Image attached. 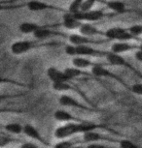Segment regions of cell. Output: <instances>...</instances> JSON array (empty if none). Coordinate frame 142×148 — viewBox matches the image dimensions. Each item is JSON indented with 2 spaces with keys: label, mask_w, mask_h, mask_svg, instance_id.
I'll return each instance as SVG.
<instances>
[{
  "label": "cell",
  "mask_w": 142,
  "mask_h": 148,
  "mask_svg": "<svg viewBox=\"0 0 142 148\" xmlns=\"http://www.w3.org/2000/svg\"><path fill=\"white\" fill-rule=\"evenodd\" d=\"M93 130H105L111 133H115L117 132L115 130L108 128L105 125L102 124H96V123L90 122V121H83V122H68L65 124L62 125V126L57 127L55 129L54 135L55 138L57 139H65L70 138L71 136L78 135V134H85L89 132V131H93Z\"/></svg>",
  "instance_id": "obj_1"
},
{
  "label": "cell",
  "mask_w": 142,
  "mask_h": 148,
  "mask_svg": "<svg viewBox=\"0 0 142 148\" xmlns=\"http://www.w3.org/2000/svg\"><path fill=\"white\" fill-rule=\"evenodd\" d=\"M63 43L55 41H50V42H44L43 40H37V41H30V40H23V41H17L11 45V52L14 55H21L24 53H27L33 49H45V47H60L62 46Z\"/></svg>",
  "instance_id": "obj_2"
},
{
  "label": "cell",
  "mask_w": 142,
  "mask_h": 148,
  "mask_svg": "<svg viewBox=\"0 0 142 148\" xmlns=\"http://www.w3.org/2000/svg\"><path fill=\"white\" fill-rule=\"evenodd\" d=\"M65 53L69 56L86 57H105L108 51L96 49L90 45H68L64 47Z\"/></svg>",
  "instance_id": "obj_3"
},
{
  "label": "cell",
  "mask_w": 142,
  "mask_h": 148,
  "mask_svg": "<svg viewBox=\"0 0 142 148\" xmlns=\"http://www.w3.org/2000/svg\"><path fill=\"white\" fill-rule=\"evenodd\" d=\"M52 87L55 91L57 92H73V93L77 94L78 96H80L83 100L85 101V103H87L88 105L91 106L94 108H96V105L94 104V102L91 101V98H89V96L86 94L85 91H83L76 83L74 82L73 79H69L67 82H54L52 83Z\"/></svg>",
  "instance_id": "obj_4"
},
{
  "label": "cell",
  "mask_w": 142,
  "mask_h": 148,
  "mask_svg": "<svg viewBox=\"0 0 142 148\" xmlns=\"http://www.w3.org/2000/svg\"><path fill=\"white\" fill-rule=\"evenodd\" d=\"M105 38L109 39L110 41L142 42V38L133 35L129 30V27H121V26H115L107 29L105 31Z\"/></svg>",
  "instance_id": "obj_5"
},
{
  "label": "cell",
  "mask_w": 142,
  "mask_h": 148,
  "mask_svg": "<svg viewBox=\"0 0 142 148\" xmlns=\"http://www.w3.org/2000/svg\"><path fill=\"white\" fill-rule=\"evenodd\" d=\"M91 73H93L94 76L97 77V79H109L116 80L117 82L120 83L122 86H124L126 89L132 91V86H130L127 84V83L120 76H118V75H116L115 73H112L108 69L105 68L103 64L98 63L97 65L94 66L93 68H91Z\"/></svg>",
  "instance_id": "obj_6"
},
{
  "label": "cell",
  "mask_w": 142,
  "mask_h": 148,
  "mask_svg": "<svg viewBox=\"0 0 142 148\" xmlns=\"http://www.w3.org/2000/svg\"><path fill=\"white\" fill-rule=\"evenodd\" d=\"M106 58L107 62L109 65L111 66H119V67H123V68H126L127 70H130V72L133 73L136 77H140L142 79V73L141 71H139L137 68H135L134 66L132 65L129 61L125 59V57L122 56L121 54L119 53H115V52L108 51V53L106 54Z\"/></svg>",
  "instance_id": "obj_7"
},
{
  "label": "cell",
  "mask_w": 142,
  "mask_h": 148,
  "mask_svg": "<svg viewBox=\"0 0 142 148\" xmlns=\"http://www.w3.org/2000/svg\"><path fill=\"white\" fill-rule=\"evenodd\" d=\"M75 15L80 21H88V22H94V21H98L100 19H103L106 18H112V16H118V14L115 12H106L103 9L101 10H90L87 11V12H82V11H79V12L75 13Z\"/></svg>",
  "instance_id": "obj_8"
},
{
  "label": "cell",
  "mask_w": 142,
  "mask_h": 148,
  "mask_svg": "<svg viewBox=\"0 0 142 148\" xmlns=\"http://www.w3.org/2000/svg\"><path fill=\"white\" fill-rule=\"evenodd\" d=\"M58 103H60L62 107L77 108V110H79L88 111V112H98L97 108L91 107V106L88 105L87 103L83 104V103L79 102L78 100L75 99V98H73L72 96H69L67 94L62 95V96L60 97V99H58Z\"/></svg>",
  "instance_id": "obj_9"
},
{
  "label": "cell",
  "mask_w": 142,
  "mask_h": 148,
  "mask_svg": "<svg viewBox=\"0 0 142 148\" xmlns=\"http://www.w3.org/2000/svg\"><path fill=\"white\" fill-rule=\"evenodd\" d=\"M24 7L27 8L31 12H43V11H55V12L65 13L68 9H64L62 7L57 6L55 4L48 3V2L40 1V0H30L23 5Z\"/></svg>",
  "instance_id": "obj_10"
},
{
  "label": "cell",
  "mask_w": 142,
  "mask_h": 148,
  "mask_svg": "<svg viewBox=\"0 0 142 148\" xmlns=\"http://www.w3.org/2000/svg\"><path fill=\"white\" fill-rule=\"evenodd\" d=\"M58 25H62L60 24H46L45 26L37 30L33 36L37 39V40H43L45 41L47 39L50 38H54V37H60V38H67L69 37V35H67L66 33L57 31L55 29V27H57Z\"/></svg>",
  "instance_id": "obj_11"
},
{
  "label": "cell",
  "mask_w": 142,
  "mask_h": 148,
  "mask_svg": "<svg viewBox=\"0 0 142 148\" xmlns=\"http://www.w3.org/2000/svg\"><path fill=\"white\" fill-rule=\"evenodd\" d=\"M68 41L70 42L72 45H96V46H100V45H104L108 43L110 40L107 38L105 39H94V37L87 35H83L79 33V34H71L69 35Z\"/></svg>",
  "instance_id": "obj_12"
},
{
  "label": "cell",
  "mask_w": 142,
  "mask_h": 148,
  "mask_svg": "<svg viewBox=\"0 0 142 148\" xmlns=\"http://www.w3.org/2000/svg\"><path fill=\"white\" fill-rule=\"evenodd\" d=\"M83 140L86 143H91V142H110V143H119L120 139L114 138L112 136L103 135L97 132V130L89 131V132L83 134Z\"/></svg>",
  "instance_id": "obj_13"
},
{
  "label": "cell",
  "mask_w": 142,
  "mask_h": 148,
  "mask_svg": "<svg viewBox=\"0 0 142 148\" xmlns=\"http://www.w3.org/2000/svg\"><path fill=\"white\" fill-rule=\"evenodd\" d=\"M82 21H80L79 18H77L75 13L72 12H67L63 13V16H62V25L64 27V28L68 29V30H76L81 27V25L83 24Z\"/></svg>",
  "instance_id": "obj_14"
},
{
  "label": "cell",
  "mask_w": 142,
  "mask_h": 148,
  "mask_svg": "<svg viewBox=\"0 0 142 148\" xmlns=\"http://www.w3.org/2000/svg\"><path fill=\"white\" fill-rule=\"evenodd\" d=\"M24 135H26L27 138L33 139L35 141H38L39 143H41L44 146L49 147L50 143L44 136L41 135L40 132L36 129V128L31 124H26L24 125Z\"/></svg>",
  "instance_id": "obj_15"
},
{
  "label": "cell",
  "mask_w": 142,
  "mask_h": 148,
  "mask_svg": "<svg viewBox=\"0 0 142 148\" xmlns=\"http://www.w3.org/2000/svg\"><path fill=\"white\" fill-rule=\"evenodd\" d=\"M135 49H140V45H135L132 43H129V42L125 41H117L115 43L112 44L110 51L115 52V53L123 54L126 52H130Z\"/></svg>",
  "instance_id": "obj_16"
},
{
  "label": "cell",
  "mask_w": 142,
  "mask_h": 148,
  "mask_svg": "<svg viewBox=\"0 0 142 148\" xmlns=\"http://www.w3.org/2000/svg\"><path fill=\"white\" fill-rule=\"evenodd\" d=\"M106 6L108 10L112 12L117 13L118 15H123V14H130V13H137L134 10H132L127 7V5L119 0H109V1H102Z\"/></svg>",
  "instance_id": "obj_17"
},
{
  "label": "cell",
  "mask_w": 142,
  "mask_h": 148,
  "mask_svg": "<svg viewBox=\"0 0 142 148\" xmlns=\"http://www.w3.org/2000/svg\"><path fill=\"white\" fill-rule=\"evenodd\" d=\"M47 77L52 82V83L67 82V80L71 79L66 75V73L64 71H62V70L57 69V67H53V66L47 69Z\"/></svg>",
  "instance_id": "obj_18"
},
{
  "label": "cell",
  "mask_w": 142,
  "mask_h": 148,
  "mask_svg": "<svg viewBox=\"0 0 142 148\" xmlns=\"http://www.w3.org/2000/svg\"><path fill=\"white\" fill-rule=\"evenodd\" d=\"M66 75L70 77L71 79H82V77H88V79H97L94 76L93 73H88V72H85L83 69L81 68H77V67H68L63 70Z\"/></svg>",
  "instance_id": "obj_19"
},
{
  "label": "cell",
  "mask_w": 142,
  "mask_h": 148,
  "mask_svg": "<svg viewBox=\"0 0 142 148\" xmlns=\"http://www.w3.org/2000/svg\"><path fill=\"white\" fill-rule=\"evenodd\" d=\"M79 33L83 35L91 36V37H94V36H103V37H105V31L98 29L96 26L93 25L91 22L88 21L83 22V24L79 28Z\"/></svg>",
  "instance_id": "obj_20"
},
{
  "label": "cell",
  "mask_w": 142,
  "mask_h": 148,
  "mask_svg": "<svg viewBox=\"0 0 142 148\" xmlns=\"http://www.w3.org/2000/svg\"><path fill=\"white\" fill-rule=\"evenodd\" d=\"M55 119L58 122H62V123H68V122H83L86 121L85 119H81L79 117L73 115L68 111L62 110H57V111H55L54 113Z\"/></svg>",
  "instance_id": "obj_21"
},
{
  "label": "cell",
  "mask_w": 142,
  "mask_h": 148,
  "mask_svg": "<svg viewBox=\"0 0 142 148\" xmlns=\"http://www.w3.org/2000/svg\"><path fill=\"white\" fill-rule=\"evenodd\" d=\"M46 24H38L35 23V22L24 21L19 25V32L24 33V34H34L37 30L42 28Z\"/></svg>",
  "instance_id": "obj_22"
},
{
  "label": "cell",
  "mask_w": 142,
  "mask_h": 148,
  "mask_svg": "<svg viewBox=\"0 0 142 148\" xmlns=\"http://www.w3.org/2000/svg\"><path fill=\"white\" fill-rule=\"evenodd\" d=\"M97 64L98 63L94 62V61H91L86 56H74V58L72 59V65L81 69L90 68V67L93 68L94 66L97 65Z\"/></svg>",
  "instance_id": "obj_23"
},
{
  "label": "cell",
  "mask_w": 142,
  "mask_h": 148,
  "mask_svg": "<svg viewBox=\"0 0 142 148\" xmlns=\"http://www.w3.org/2000/svg\"><path fill=\"white\" fill-rule=\"evenodd\" d=\"M4 129H5V131H7L8 133L13 134V135L24 134V126L17 122L8 123V124L4 125Z\"/></svg>",
  "instance_id": "obj_24"
},
{
  "label": "cell",
  "mask_w": 142,
  "mask_h": 148,
  "mask_svg": "<svg viewBox=\"0 0 142 148\" xmlns=\"http://www.w3.org/2000/svg\"><path fill=\"white\" fill-rule=\"evenodd\" d=\"M81 143V142H76V141H73V140H66L65 139H62L60 142H57V144H55V147L57 148H70V147H74L76 146L77 144Z\"/></svg>",
  "instance_id": "obj_25"
},
{
  "label": "cell",
  "mask_w": 142,
  "mask_h": 148,
  "mask_svg": "<svg viewBox=\"0 0 142 148\" xmlns=\"http://www.w3.org/2000/svg\"><path fill=\"white\" fill-rule=\"evenodd\" d=\"M84 2H85V0H72V2L68 7V11L69 12H72V13L79 12Z\"/></svg>",
  "instance_id": "obj_26"
},
{
  "label": "cell",
  "mask_w": 142,
  "mask_h": 148,
  "mask_svg": "<svg viewBox=\"0 0 142 148\" xmlns=\"http://www.w3.org/2000/svg\"><path fill=\"white\" fill-rule=\"evenodd\" d=\"M119 146L121 148H137V147H139L137 144L134 143V142H132V140L127 139V138L120 139Z\"/></svg>",
  "instance_id": "obj_27"
},
{
  "label": "cell",
  "mask_w": 142,
  "mask_h": 148,
  "mask_svg": "<svg viewBox=\"0 0 142 148\" xmlns=\"http://www.w3.org/2000/svg\"><path fill=\"white\" fill-rule=\"evenodd\" d=\"M97 1H99V0H85V2L83 3L80 11H82V12H87V11L91 10L93 7L94 6V4H96Z\"/></svg>",
  "instance_id": "obj_28"
},
{
  "label": "cell",
  "mask_w": 142,
  "mask_h": 148,
  "mask_svg": "<svg viewBox=\"0 0 142 148\" xmlns=\"http://www.w3.org/2000/svg\"><path fill=\"white\" fill-rule=\"evenodd\" d=\"M129 30L133 35L140 37L142 35V24H133L129 27Z\"/></svg>",
  "instance_id": "obj_29"
},
{
  "label": "cell",
  "mask_w": 142,
  "mask_h": 148,
  "mask_svg": "<svg viewBox=\"0 0 142 148\" xmlns=\"http://www.w3.org/2000/svg\"><path fill=\"white\" fill-rule=\"evenodd\" d=\"M133 94L142 96V83H134L132 85V91Z\"/></svg>",
  "instance_id": "obj_30"
},
{
  "label": "cell",
  "mask_w": 142,
  "mask_h": 148,
  "mask_svg": "<svg viewBox=\"0 0 142 148\" xmlns=\"http://www.w3.org/2000/svg\"><path fill=\"white\" fill-rule=\"evenodd\" d=\"M88 147L89 148H106L108 146L101 144V143H99V142H91V144L88 145Z\"/></svg>",
  "instance_id": "obj_31"
},
{
  "label": "cell",
  "mask_w": 142,
  "mask_h": 148,
  "mask_svg": "<svg viewBox=\"0 0 142 148\" xmlns=\"http://www.w3.org/2000/svg\"><path fill=\"white\" fill-rule=\"evenodd\" d=\"M21 147L23 148H37L38 145L32 143V142H26V143L21 144Z\"/></svg>",
  "instance_id": "obj_32"
},
{
  "label": "cell",
  "mask_w": 142,
  "mask_h": 148,
  "mask_svg": "<svg viewBox=\"0 0 142 148\" xmlns=\"http://www.w3.org/2000/svg\"><path fill=\"white\" fill-rule=\"evenodd\" d=\"M134 56H135V59L136 60L142 63V51H141V49H138V51L135 52Z\"/></svg>",
  "instance_id": "obj_33"
},
{
  "label": "cell",
  "mask_w": 142,
  "mask_h": 148,
  "mask_svg": "<svg viewBox=\"0 0 142 148\" xmlns=\"http://www.w3.org/2000/svg\"><path fill=\"white\" fill-rule=\"evenodd\" d=\"M140 49L142 51V43H141V45H140Z\"/></svg>",
  "instance_id": "obj_34"
},
{
  "label": "cell",
  "mask_w": 142,
  "mask_h": 148,
  "mask_svg": "<svg viewBox=\"0 0 142 148\" xmlns=\"http://www.w3.org/2000/svg\"><path fill=\"white\" fill-rule=\"evenodd\" d=\"M141 110H142V108H141Z\"/></svg>",
  "instance_id": "obj_35"
}]
</instances>
